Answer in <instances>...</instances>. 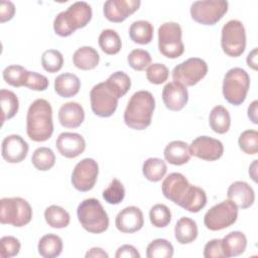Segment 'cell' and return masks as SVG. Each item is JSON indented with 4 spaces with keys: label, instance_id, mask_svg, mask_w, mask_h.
<instances>
[{
    "label": "cell",
    "instance_id": "obj_1",
    "mask_svg": "<svg viewBox=\"0 0 258 258\" xmlns=\"http://www.w3.org/2000/svg\"><path fill=\"white\" fill-rule=\"evenodd\" d=\"M26 133L35 142L48 140L53 133L52 108L48 101L36 99L33 101L26 115Z\"/></svg>",
    "mask_w": 258,
    "mask_h": 258
},
{
    "label": "cell",
    "instance_id": "obj_2",
    "mask_svg": "<svg viewBox=\"0 0 258 258\" xmlns=\"http://www.w3.org/2000/svg\"><path fill=\"white\" fill-rule=\"evenodd\" d=\"M155 100L149 91H137L128 101L124 111L125 124L134 130H143L151 124Z\"/></svg>",
    "mask_w": 258,
    "mask_h": 258
},
{
    "label": "cell",
    "instance_id": "obj_3",
    "mask_svg": "<svg viewBox=\"0 0 258 258\" xmlns=\"http://www.w3.org/2000/svg\"><path fill=\"white\" fill-rule=\"evenodd\" d=\"M93 12L89 3L78 1L67 10L59 12L53 20V30L61 37L70 36L77 29L85 27L92 19Z\"/></svg>",
    "mask_w": 258,
    "mask_h": 258
},
{
    "label": "cell",
    "instance_id": "obj_4",
    "mask_svg": "<svg viewBox=\"0 0 258 258\" xmlns=\"http://www.w3.org/2000/svg\"><path fill=\"white\" fill-rule=\"evenodd\" d=\"M81 226L89 233L101 234L109 227V217L97 199H86L77 209Z\"/></svg>",
    "mask_w": 258,
    "mask_h": 258
},
{
    "label": "cell",
    "instance_id": "obj_5",
    "mask_svg": "<svg viewBox=\"0 0 258 258\" xmlns=\"http://www.w3.org/2000/svg\"><path fill=\"white\" fill-rule=\"evenodd\" d=\"M250 88V77L241 68L230 69L223 80V96L225 100L234 105L240 106L244 103Z\"/></svg>",
    "mask_w": 258,
    "mask_h": 258
},
{
    "label": "cell",
    "instance_id": "obj_6",
    "mask_svg": "<svg viewBox=\"0 0 258 258\" xmlns=\"http://www.w3.org/2000/svg\"><path fill=\"white\" fill-rule=\"evenodd\" d=\"M32 219V209L29 203L19 197L3 198L0 201V222L2 225H12L21 228Z\"/></svg>",
    "mask_w": 258,
    "mask_h": 258
},
{
    "label": "cell",
    "instance_id": "obj_7",
    "mask_svg": "<svg viewBox=\"0 0 258 258\" xmlns=\"http://www.w3.org/2000/svg\"><path fill=\"white\" fill-rule=\"evenodd\" d=\"M182 30L177 22H164L158 27V49L167 58H177L184 51Z\"/></svg>",
    "mask_w": 258,
    "mask_h": 258
},
{
    "label": "cell",
    "instance_id": "obj_8",
    "mask_svg": "<svg viewBox=\"0 0 258 258\" xmlns=\"http://www.w3.org/2000/svg\"><path fill=\"white\" fill-rule=\"evenodd\" d=\"M221 46L223 51L231 56H240L246 48V31L240 20L232 19L226 22L222 28Z\"/></svg>",
    "mask_w": 258,
    "mask_h": 258
},
{
    "label": "cell",
    "instance_id": "obj_9",
    "mask_svg": "<svg viewBox=\"0 0 258 258\" xmlns=\"http://www.w3.org/2000/svg\"><path fill=\"white\" fill-rule=\"evenodd\" d=\"M238 207L230 200L213 206L204 217V224L211 231H220L236 223Z\"/></svg>",
    "mask_w": 258,
    "mask_h": 258
},
{
    "label": "cell",
    "instance_id": "obj_10",
    "mask_svg": "<svg viewBox=\"0 0 258 258\" xmlns=\"http://www.w3.org/2000/svg\"><path fill=\"white\" fill-rule=\"evenodd\" d=\"M229 3L224 0L195 1L189 12L191 18L203 25H215L227 13Z\"/></svg>",
    "mask_w": 258,
    "mask_h": 258
},
{
    "label": "cell",
    "instance_id": "obj_11",
    "mask_svg": "<svg viewBox=\"0 0 258 258\" xmlns=\"http://www.w3.org/2000/svg\"><path fill=\"white\" fill-rule=\"evenodd\" d=\"M208 74L207 62L200 57H189L172 70L173 82L184 87H191L202 81Z\"/></svg>",
    "mask_w": 258,
    "mask_h": 258
},
{
    "label": "cell",
    "instance_id": "obj_12",
    "mask_svg": "<svg viewBox=\"0 0 258 258\" xmlns=\"http://www.w3.org/2000/svg\"><path fill=\"white\" fill-rule=\"evenodd\" d=\"M118 100L105 82L95 85L90 92L91 109L95 115L102 118L110 117L115 113Z\"/></svg>",
    "mask_w": 258,
    "mask_h": 258
},
{
    "label": "cell",
    "instance_id": "obj_13",
    "mask_svg": "<svg viewBox=\"0 0 258 258\" xmlns=\"http://www.w3.org/2000/svg\"><path fill=\"white\" fill-rule=\"evenodd\" d=\"M98 174L99 166L97 161L93 158H84L75 166L71 180L77 190L85 192L95 186Z\"/></svg>",
    "mask_w": 258,
    "mask_h": 258
},
{
    "label": "cell",
    "instance_id": "obj_14",
    "mask_svg": "<svg viewBox=\"0 0 258 258\" xmlns=\"http://www.w3.org/2000/svg\"><path fill=\"white\" fill-rule=\"evenodd\" d=\"M191 155L206 160L215 161L222 157L224 153L223 143L209 136H199L194 139L189 145Z\"/></svg>",
    "mask_w": 258,
    "mask_h": 258
},
{
    "label": "cell",
    "instance_id": "obj_15",
    "mask_svg": "<svg viewBox=\"0 0 258 258\" xmlns=\"http://www.w3.org/2000/svg\"><path fill=\"white\" fill-rule=\"evenodd\" d=\"M139 0H108L104 3V16L111 22L120 23L140 7Z\"/></svg>",
    "mask_w": 258,
    "mask_h": 258
},
{
    "label": "cell",
    "instance_id": "obj_16",
    "mask_svg": "<svg viewBox=\"0 0 258 258\" xmlns=\"http://www.w3.org/2000/svg\"><path fill=\"white\" fill-rule=\"evenodd\" d=\"M28 143L17 134L6 136L1 144V155L8 163H19L28 153Z\"/></svg>",
    "mask_w": 258,
    "mask_h": 258
},
{
    "label": "cell",
    "instance_id": "obj_17",
    "mask_svg": "<svg viewBox=\"0 0 258 258\" xmlns=\"http://www.w3.org/2000/svg\"><path fill=\"white\" fill-rule=\"evenodd\" d=\"M144 225V218L142 211L135 207L129 206L121 210L115 219L116 228L126 234H132L142 229Z\"/></svg>",
    "mask_w": 258,
    "mask_h": 258
},
{
    "label": "cell",
    "instance_id": "obj_18",
    "mask_svg": "<svg viewBox=\"0 0 258 258\" xmlns=\"http://www.w3.org/2000/svg\"><path fill=\"white\" fill-rule=\"evenodd\" d=\"M189 184L190 183L183 174L179 172H172L163 179L161 190L167 200L171 201L175 205H179Z\"/></svg>",
    "mask_w": 258,
    "mask_h": 258
},
{
    "label": "cell",
    "instance_id": "obj_19",
    "mask_svg": "<svg viewBox=\"0 0 258 258\" xmlns=\"http://www.w3.org/2000/svg\"><path fill=\"white\" fill-rule=\"evenodd\" d=\"M55 146L58 152L67 158H76L86 149V141L79 133L62 132L58 135Z\"/></svg>",
    "mask_w": 258,
    "mask_h": 258
},
{
    "label": "cell",
    "instance_id": "obj_20",
    "mask_svg": "<svg viewBox=\"0 0 258 258\" xmlns=\"http://www.w3.org/2000/svg\"><path fill=\"white\" fill-rule=\"evenodd\" d=\"M162 101L170 111H179L187 104L188 92L183 85L170 82L162 90Z\"/></svg>",
    "mask_w": 258,
    "mask_h": 258
},
{
    "label": "cell",
    "instance_id": "obj_21",
    "mask_svg": "<svg viewBox=\"0 0 258 258\" xmlns=\"http://www.w3.org/2000/svg\"><path fill=\"white\" fill-rule=\"evenodd\" d=\"M228 200L233 202L240 209L250 208L255 201L253 188L245 181L237 180L230 184L227 190Z\"/></svg>",
    "mask_w": 258,
    "mask_h": 258
},
{
    "label": "cell",
    "instance_id": "obj_22",
    "mask_svg": "<svg viewBox=\"0 0 258 258\" xmlns=\"http://www.w3.org/2000/svg\"><path fill=\"white\" fill-rule=\"evenodd\" d=\"M58 121L62 127L78 128L85 119V111L81 104L77 102H68L60 106L58 110Z\"/></svg>",
    "mask_w": 258,
    "mask_h": 258
},
{
    "label": "cell",
    "instance_id": "obj_23",
    "mask_svg": "<svg viewBox=\"0 0 258 258\" xmlns=\"http://www.w3.org/2000/svg\"><path fill=\"white\" fill-rule=\"evenodd\" d=\"M165 160L172 165H182L189 161L191 157V151L189 145L180 140H174L169 142L163 151Z\"/></svg>",
    "mask_w": 258,
    "mask_h": 258
},
{
    "label": "cell",
    "instance_id": "obj_24",
    "mask_svg": "<svg viewBox=\"0 0 258 258\" xmlns=\"http://www.w3.org/2000/svg\"><path fill=\"white\" fill-rule=\"evenodd\" d=\"M222 250L226 258L239 256L246 250L247 238L240 231H233L227 234L222 240Z\"/></svg>",
    "mask_w": 258,
    "mask_h": 258
},
{
    "label": "cell",
    "instance_id": "obj_25",
    "mask_svg": "<svg viewBox=\"0 0 258 258\" xmlns=\"http://www.w3.org/2000/svg\"><path fill=\"white\" fill-rule=\"evenodd\" d=\"M80 89L81 81L74 74H60L54 79V91L61 98H72L79 93Z\"/></svg>",
    "mask_w": 258,
    "mask_h": 258
},
{
    "label": "cell",
    "instance_id": "obj_26",
    "mask_svg": "<svg viewBox=\"0 0 258 258\" xmlns=\"http://www.w3.org/2000/svg\"><path fill=\"white\" fill-rule=\"evenodd\" d=\"M207 205V194L206 191L197 186L189 184L183 199L178 205L182 209L190 213H199Z\"/></svg>",
    "mask_w": 258,
    "mask_h": 258
},
{
    "label": "cell",
    "instance_id": "obj_27",
    "mask_svg": "<svg viewBox=\"0 0 258 258\" xmlns=\"http://www.w3.org/2000/svg\"><path fill=\"white\" fill-rule=\"evenodd\" d=\"M100 61L98 51L92 46H82L78 48L73 55V62L76 68L82 71L94 70Z\"/></svg>",
    "mask_w": 258,
    "mask_h": 258
},
{
    "label": "cell",
    "instance_id": "obj_28",
    "mask_svg": "<svg viewBox=\"0 0 258 258\" xmlns=\"http://www.w3.org/2000/svg\"><path fill=\"white\" fill-rule=\"evenodd\" d=\"M174 237L182 245L194 242L198 237L197 223L188 217H181L174 226Z\"/></svg>",
    "mask_w": 258,
    "mask_h": 258
},
{
    "label": "cell",
    "instance_id": "obj_29",
    "mask_svg": "<svg viewBox=\"0 0 258 258\" xmlns=\"http://www.w3.org/2000/svg\"><path fill=\"white\" fill-rule=\"evenodd\" d=\"M37 250L43 258H55L62 252V240L55 234H46L39 239Z\"/></svg>",
    "mask_w": 258,
    "mask_h": 258
},
{
    "label": "cell",
    "instance_id": "obj_30",
    "mask_svg": "<svg viewBox=\"0 0 258 258\" xmlns=\"http://www.w3.org/2000/svg\"><path fill=\"white\" fill-rule=\"evenodd\" d=\"M211 129L218 134H225L231 126V116L229 111L223 106H215L209 115Z\"/></svg>",
    "mask_w": 258,
    "mask_h": 258
},
{
    "label": "cell",
    "instance_id": "obj_31",
    "mask_svg": "<svg viewBox=\"0 0 258 258\" xmlns=\"http://www.w3.org/2000/svg\"><path fill=\"white\" fill-rule=\"evenodd\" d=\"M131 40L138 44H148L153 38V25L147 20L134 21L129 27Z\"/></svg>",
    "mask_w": 258,
    "mask_h": 258
},
{
    "label": "cell",
    "instance_id": "obj_32",
    "mask_svg": "<svg viewBox=\"0 0 258 258\" xmlns=\"http://www.w3.org/2000/svg\"><path fill=\"white\" fill-rule=\"evenodd\" d=\"M167 166L165 161L157 157H150L143 162L142 173L146 179L152 182L161 180L166 174Z\"/></svg>",
    "mask_w": 258,
    "mask_h": 258
},
{
    "label": "cell",
    "instance_id": "obj_33",
    "mask_svg": "<svg viewBox=\"0 0 258 258\" xmlns=\"http://www.w3.org/2000/svg\"><path fill=\"white\" fill-rule=\"evenodd\" d=\"M44 219L47 225L54 229L66 228L69 226L71 221L68 211L56 205H51L45 209Z\"/></svg>",
    "mask_w": 258,
    "mask_h": 258
},
{
    "label": "cell",
    "instance_id": "obj_34",
    "mask_svg": "<svg viewBox=\"0 0 258 258\" xmlns=\"http://www.w3.org/2000/svg\"><path fill=\"white\" fill-rule=\"evenodd\" d=\"M2 125L5 121L13 118L19 109V101L17 96L10 90L2 89L0 91Z\"/></svg>",
    "mask_w": 258,
    "mask_h": 258
},
{
    "label": "cell",
    "instance_id": "obj_35",
    "mask_svg": "<svg viewBox=\"0 0 258 258\" xmlns=\"http://www.w3.org/2000/svg\"><path fill=\"white\" fill-rule=\"evenodd\" d=\"M105 83L118 99L125 96L131 88V80L129 76L122 71L113 73Z\"/></svg>",
    "mask_w": 258,
    "mask_h": 258
},
{
    "label": "cell",
    "instance_id": "obj_36",
    "mask_svg": "<svg viewBox=\"0 0 258 258\" xmlns=\"http://www.w3.org/2000/svg\"><path fill=\"white\" fill-rule=\"evenodd\" d=\"M100 48L109 55L117 54L122 47V42L119 34L113 29H104L99 35Z\"/></svg>",
    "mask_w": 258,
    "mask_h": 258
},
{
    "label": "cell",
    "instance_id": "obj_37",
    "mask_svg": "<svg viewBox=\"0 0 258 258\" xmlns=\"http://www.w3.org/2000/svg\"><path fill=\"white\" fill-rule=\"evenodd\" d=\"M28 73L29 71H27L22 66L11 64L4 69L2 73V77L8 85L14 88H19V87H25Z\"/></svg>",
    "mask_w": 258,
    "mask_h": 258
},
{
    "label": "cell",
    "instance_id": "obj_38",
    "mask_svg": "<svg viewBox=\"0 0 258 258\" xmlns=\"http://www.w3.org/2000/svg\"><path fill=\"white\" fill-rule=\"evenodd\" d=\"M31 162L37 170L47 171L53 167L55 163V155L50 148L39 147L33 151Z\"/></svg>",
    "mask_w": 258,
    "mask_h": 258
},
{
    "label": "cell",
    "instance_id": "obj_39",
    "mask_svg": "<svg viewBox=\"0 0 258 258\" xmlns=\"http://www.w3.org/2000/svg\"><path fill=\"white\" fill-rule=\"evenodd\" d=\"M147 258H171L173 256V246L166 239H155L146 248Z\"/></svg>",
    "mask_w": 258,
    "mask_h": 258
},
{
    "label": "cell",
    "instance_id": "obj_40",
    "mask_svg": "<svg viewBox=\"0 0 258 258\" xmlns=\"http://www.w3.org/2000/svg\"><path fill=\"white\" fill-rule=\"evenodd\" d=\"M63 64L62 53L57 49H47L41 55V66L47 73L58 72Z\"/></svg>",
    "mask_w": 258,
    "mask_h": 258
},
{
    "label": "cell",
    "instance_id": "obj_41",
    "mask_svg": "<svg viewBox=\"0 0 258 258\" xmlns=\"http://www.w3.org/2000/svg\"><path fill=\"white\" fill-rule=\"evenodd\" d=\"M149 219L154 227L164 228L171 221L170 210L163 204H156L149 211Z\"/></svg>",
    "mask_w": 258,
    "mask_h": 258
},
{
    "label": "cell",
    "instance_id": "obj_42",
    "mask_svg": "<svg viewBox=\"0 0 258 258\" xmlns=\"http://www.w3.org/2000/svg\"><path fill=\"white\" fill-rule=\"evenodd\" d=\"M240 149L250 155H255L258 152V132L256 130L243 131L238 139Z\"/></svg>",
    "mask_w": 258,
    "mask_h": 258
},
{
    "label": "cell",
    "instance_id": "obj_43",
    "mask_svg": "<svg viewBox=\"0 0 258 258\" xmlns=\"http://www.w3.org/2000/svg\"><path fill=\"white\" fill-rule=\"evenodd\" d=\"M102 196L105 202H107L108 204L118 205L125 198V187L119 179L113 178L108 187L104 189Z\"/></svg>",
    "mask_w": 258,
    "mask_h": 258
},
{
    "label": "cell",
    "instance_id": "obj_44",
    "mask_svg": "<svg viewBox=\"0 0 258 258\" xmlns=\"http://www.w3.org/2000/svg\"><path fill=\"white\" fill-rule=\"evenodd\" d=\"M127 61L133 70L142 72L151 64V55L147 50L136 48L130 51Z\"/></svg>",
    "mask_w": 258,
    "mask_h": 258
},
{
    "label": "cell",
    "instance_id": "obj_45",
    "mask_svg": "<svg viewBox=\"0 0 258 258\" xmlns=\"http://www.w3.org/2000/svg\"><path fill=\"white\" fill-rule=\"evenodd\" d=\"M169 76V70L163 63L155 62L151 63L146 69V78L149 83L154 85H160L167 81Z\"/></svg>",
    "mask_w": 258,
    "mask_h": 258
},
{
    "label": "cell",
    "instance_id": "obj_46",
    "mask_svg": "<svg viewBox=\"0 0 258 258\" xmlns=\"http://www.w3.org/2000/svg\"><path fill=\"white\" fill-rule=\"evenodd\" d=\"M1 243V257L10 258L16 256L21 248V244L18 239L13 236H4L0 240Z\"/></svg>",
    "mask_w": 258,
    "mask_h": 258
},
{
    "label": "cell",
    "instance_id": "obj_47",
    "mask_svg": "<svg viewBox=\"0 0 258 258\" xmlns=\"http://www.w3.org/2000/svg\"><path fill=\"white\" fill-rule=\"evenodd\" d=\"M49 82L47 78L36 72H29L25 87L33 91H45L48 88Z\"/></svg>",
    "mask_w": 258,
    "mask_h": 258
},
{
    "label": "cell",
    "instance_id": "obj_48",
    "mask_svg": "<svg viewBox=\"0 0 258 258\" xmlns=\"http://www.w3.org/2000/svg\"><path fill=\"white\" fill-rule=\"evenodd\" d=\"M204 257L205 258H225L222 250L221 239H213L205 245Z\"/></svg>",
    "mask_w": 258,
    "mask_h": 258
},
{
    "label": "cell",
    "instance_id": "obj_49",
    "mask_svg": "<svg viewBox=\"0 0 258 258\" xmlns=\"http://www.w3.org/2000/svg\"><path fill=\"white\" fill-rule=\"evenodd\" d=\"M15 14V5L11 1H2L0 6V22L4 23L13 18Z\"/></svg>",
    "mask_w": 258,
    "mask_h": 258
},
{
    "label": "cell",
    "instance_id": "obj_50",
    "mask_svg": "<svg viewBox=\"0 0 258 258\" xmlns=\"http://www.w3.org/2000/svg\"><path fill=\"white\" fill-rule=\"evenodd\" d=\"M116 258H140V253L132 245L120 246L115 254Z\"/></svg>",
    "mask_w": 258,
    "mask_h": 258
},
{
    "label": "cell",
    "instance_id": "obj_51",
    "mask_svg": "<svg viewBox=\"0 0 258 258\" xmlns=\"http://www.w3.org/2000/svg\"><path fill=\"white\" fill-rule=\"evenodd\" d=\"M86 258H90V257H94V258H108L109 255L107 252H105V250H103L100 247H94L91 248L85 255Z\"/></svg>",
    "mask_w": 258,
    "mask_h": 258
},
{
    "label": "cell",
    "instance_id": "obj_52",
    "mask_svg": "<svg viewBox=\"0 0 258 258\" xmlns=\"http://www.w3.org/2000/svg\"><path fill=\"white\" fill-rule=\"evenodd\" d=\"M257 107L258 101H253L250 106L248 107V117L253 124H258V116H257Z\"/></svg>",
    "mask_w": 258,
    "mask_h": 258
},
{
    "label": "cell",
    "instance_id": "obj_53",
    "mask_svg": "<svg viewBox=\"0 0 258 258\" xmlns=\"http://www.w3.org/2000/svg\"><path fill=\"white\" fill-rule=\"evenodd\" d=\"M247 64L253 69V70H257V47H255L252 51L249 52L248 56H247Z\"/></svg>",
    "mask_w": 258,
    "mask_h": 258
},
{
    "label": "cell",
    "instance_id": "obj_54",
    "mask_svg": "<svg viewBox=\"0 0 258 258\" xmlns=\"http://www.w3.org/2000/svg\"><path fill=\"white\" fill-rule=\"evenodd\" d=\"M257 160H254L253 163L249 167V175L252 177V179L256 182L257 181Z\"/></svg>",
    "mask_w": 258,
    "mask_h": 258
}]
</instances>
